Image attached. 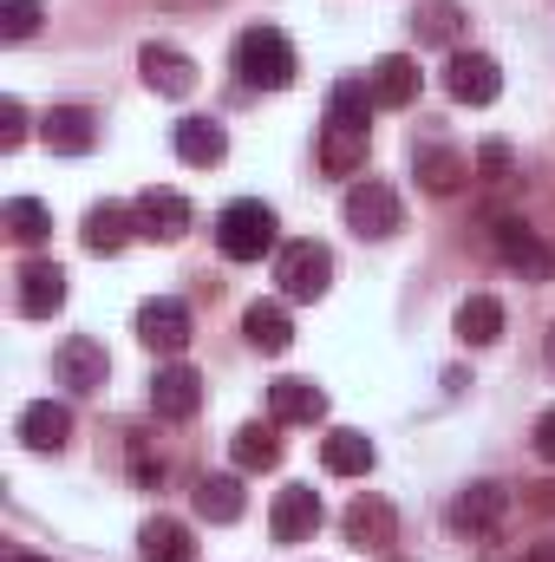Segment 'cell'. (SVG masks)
Masks as SVG:
<instances>
[{"mask_svg":"<svg viewBox=\"0 0 555 562\" xmlns=\"http://www.w3.org/2000/svg\"><path fill=\"white\" fill-rule=\"evenodd\" d=\"M236 72H242V86L287 92L301 66H294V46H287V33H281V26H249V33L236 40Z\"/></svg>","mask_w":555,"mask_h":562,"instance_id":"cell-1","label":"cell"},{"mask_svg":"<svg viewBox=\"0 0 555 562\" xmlns=\"http://www.w3.org/2000/svg\"><path fill=\"white\" fill-rule=\"evenodd\" d=\"M275 210L269 203H256V196H242V203H229L223 216H216V243H223V256L229 262H262L269 249H275Z\"/></svg>","mask_w":555,"mask_h":562,"instance_id":"cell-2","label":"cell"},{"mask_svg":"<svg viewBox=\"0 0 555 562\" xmlns=\"http://www.w3.org/2000/svg\"><path fill=\"white\" fill-rule=\"evenodd\" d=\"M340 216H347V229H360L366 243H386V236H399V229H406V203H399V190H393V183H380V177L353 183V190H347V203H340Z\"/></svg>","mask_w":555,"mask_h":562,"instance_id":"cell-3","label":"cell"},{"mask_svg":"<svg viewBox=\"0 0 555 562\" xmlns=\"http://www.w3.org/2000/svg\"><path fill=\"white\" fill-rule=\"evenodd\" d=\"M275 281L287 301H320L327 294V281H333V256H327V243H287L275 256Z\"/></svg>","mask_w":555,"mask_h":562,"instance_id":"cell-4","label":"cell"},{"mask_svg":"<svg viewBox=\"0 0 555 562\" xmlns=\"http://www.w3.org/2000/svg\"><path fill=\"white\" fill-rule=\"evenodd\" d=\"M490 243H497V256L517 269V276H530V281H550L555 276V256H550V243L523 223V216H497L490 223Z\"/></svg>","mask_w":555,"mask_h":562,"instance_id":"cell-5","label":"cell"},{"mask_svg":"<svg viewBox=\"0 0 555 562\" xmlns=\"http://www.w3.org/2000/svg\"><path fill=\"white\" fill-rule=\"evenodd\" d=\"M444 86H451L457 105H497V92H503V66H497L490 53H451Z\"/></svg>","mask_w":555,"mask_h":562,"instance_id":"cell-6","label":"cell"},{"mask_svg":"<svg viewBox=\"0 0 555 562\" xmlns=\"http://www.w3.org/2000/svg\"><path fill=\"white\" fill-rule=\"evenodd\" d=\"M138 340L150 347V353H183V347H190V307L170 301V294L144 301L138 307Z\"/></svg>","mask_w":555,"mask_h":562,"instance_id":"cell-7","label":"cell"},{"mask_svg":"<svg viewBox=\"0 0 555 562\" xmlns=\"http://www.w3.org/2000/svg\"><path fill=\"white\" fill-rule=\"evenodd\" d=\"M53 373H59V386H72V393H99L105 373H112V360H105V347H99L92 334H72V340L53 353Z\"/></svg>","mask_w":555,"mask_h":562,"instance_id":"cell-8","label":"cell"},{"mask_svg":"<svg viewBox=\"0 0 555 562\" xmlns=\"http://www.w3.org/2000/svg\"><path fill=\"white\" fill-rule=\"evenodd\" d=\"M132 216H138V236L150 243H177V236H190V196H177V190H144L138 203H132Z\"/></svg>","mask_w":555,"mask_h":562,"instance_id":"cell-9","label":"cell"},{"mask_svg":"<svg viewBox=\"0 0 555 562\" xmlns=\"http://www.w3.org/2000/svg\"><path fill=\"white\" fill-rule=\"evenodd\" d=\"M196 406H203V373H196V367H183V360H177V367H163V373H157V380H150V413H157V419H196Z\"/></svg>","mask_w":555,"mask_h":562,"instance_id":"cell-10","label":"cell"},{"mask_svg":"<svg viewBox=\"0 0 555 562\" xmlns=\"http://www.w3.org/2000/svg\"><path fill=\"white\" fill-rule=\"evenodd\" d=\"M39 138L53 157H86L92 144H99V119L86 112V105H53L46 119H39Z\"/></svg>","mask_w":555,"mask_h":562,"instance_id":"cell-11","label":"cell"},{"mask_svg":"<svg viewBox=\"0 0 555 562\" xmlns=\"http://www.w3.org/2000/svg\"><path fill=\"white\" fill-rule=\"evenodd\" d=\"M412 170H418V183H424L431 196H457V190L477 177V170H471V157H464V150H451V144H418Z\"/></svg>","mask_w":555,"mask_h":562,"instance_id":"cell-12","label":"cell"},{"mask_svg":"<svg viewBox=\"0 0 555 562\" xmlns=\"http://www.w3.org/2000/svg\"><path fill=\"white\" fill-rule=\"evenodd\" d=\"M503 510H510V491H503V484H471V491H457L451 524H457V530H471V537H497Z\"/></svg>","mask_w":555,"mask_h":562,"instance_id":"cell-13","label":"cell"},{"mask_svg":"<svg viewBox=\"0 0 555 562\" xmlns=\"http://www.w3.org/2000/svg\"><path fill=\"white\" fill-rule=\"evenodd\" d=\"M66 307V269L59 262H26L20 269V314L26 321H53Z\"/></svg>","mask_w":555,"mask_h":562,"instance_id":"cell-14","label":"cell"},{"mask_svg":"<svg viewBox=\"0 0 555 562\" xmlns=\"http://www.w3.org/2000/svg\"><path fill=\"white\" fill-rule=\"evenodd\" d=\"M269 530H275V543H307L320 530V497L307 484H287L275 497V510H269Z\"/></svg>","mask_w":555,"mask_h":562,"instance_id":"cell-15","label":"cell"},{"mask_svg":"<svg viewBox=\"0 0 555 562\" xmlns=\"http://www.w3.org/2000/svg\"><path fill=\"white\" fill-rule=\"evenodd\" d=\"M138 66H144V86L163 92V99H190V92H196V66H190V53H177V46H144Z\"/></svg>","mask_w":555,"mask_h":562,"instance_id":"cell-16","label":"cell"},{"mask_svg":"<svg viewBox=\"0 0 555 562\" xmlns=\"http://www.w3.org/2000/svg\"><path fill=\"white\" fill-rule=\"evenodd\" d=\"M366 86H373V105H386V112H406V105L418 99V66L406 59V53H386V59H373Z\"/></svg>","mask_w":555,"mask_h":562,"instance_id":"cell-17","label":"cell"},{"mask_svg":"<svg viewBox=\"0 0 555 562\" xmlns=\"http://www.w3.org/2000/svg\"><path fill=\"white\" fill-rule=\"evenodd\" d=\"M340 524H347V543H360V550H386L393 530H399V517H393L386 497H353Z\"/></svg>","mask_w":555,"mask_h":562,"instance_id":"cell-18","label":"cell"},{"mask_svg":"<svg viewBox=\"0 0 555 562\" xmlns=\"http://www.w3.org/2000/svg\"><path fill=\"white\" fill-rule=\"evenodd\" d=\"M269 413L281 425H314V419H327V393L314 380H275L269 386Z\"/></svg>","mask_w":555,"mask_h":562,"instance_id":"cell-19","label":"cell"},{"mask_svg":"<svg viewBox=\"0 0 555 562\" xmlns=\"http://www.w3.org/2000/svg\"><path fill=\"white\" fill-rule=\"evenodd\" d=\"M320 464H327L333 477H366V471H373V438L340 425V431L320 438Z\"/></svg>","mask_w":555,"mask_h":562,"instance_id":"cell-20","label":"cell"},{"mask_svg":"<svg viewBox=\"0 0 555 562\" xmlns=\"http://www.w3.org/2000/svg\"><path fill=\"white\" fill-rule=\"evenodd\" d=\"M242 334H249L256 353H287V347H294V321H287L281 301H256V307L242 314Z\"/></svg>","mask_w":555,"mask_h":562,"instance_id":"cell-21","label":"cell"},{"mask_svg":"<svg viewBox=\"0 0 555 562\" xmlns=\"http://www.w3.org/2000/svg\"><path fill=\"white\" fill-rule=\"evenodd\" d=\"M20 438H26L33 451H59V445L72 438V413H66L59 400H33V406L20 413Z\"/></svg>","mask_w":555,"mask_h":562,"instance_id":"cell-22","label":"cell"},{"mask_svg":"<svg viewBox=\"0 0 555 562\" xmlns=\"http://www.w3.org/2000/svg\"><path fill=\"white\" fill-rule=\"evenodd\" d=\"M132 236H138V216L118 210V203H99V210L86 216V249H92V256H118Z\"/></svg>","mask_w":555,"mask_h":562,"instance_id":"cell-23","label":"cell"},{"mask_svg":"<svg viewBox=\"0 0 555 562\" xmlns=\"http://www.w3.org/2000/svg\"><path fill=\"white\" fill-rule=\"evenodd\" d=\"M170 144H177V157H183V164H196V170H209V164H223V157H229L223 125H209V119H183Z\"/></svg>","mask_w":555,"mask_h":562,"instance_id":"cell-24","label":"cell"},{"mask_svg":"<svg viewBox=\"0 0 555 562\" xmlns=\"http://www.w3.org/2000/svg\"><path fill=\"white\" fill-rule=\"evenodd\" d=\"M366 119H373V86L366 79H340L327 92V125L333 132H366Z\"/></svg>","mask_w":555,"mask_h":562,"instance_id":"cell-25","label":"cell"},{"mask_svg":"<svg viewBox=\"0 0 555 562\" xmlns=\"http://www.w3.org/2000/svg\"><path fill=\"white\" fill-rule=\"evenodd\" d=\"M138 550L150 562H190L196 557V543H190V530H183L177 517H150V524L138 530Z\"/></svg>","mask_w":555,"mask_h":562,"instance_id":"cell-26","label":"cell"},{"mask_svg":"<svg viewBox=\"0 0 555 562\" xmlns=\"http://www.w3.org/2000/svg\"><path fill=\"white\" fill-rule=\"evenodd\" d=\"M457 334H464L471 347L503 340V301H497V294H471V301L457 307Z\"/></svg>","mask_w":555,"mask_h":562,"instance_id":"cell-27","label":"cell"},{"mask_svg":"<svg viewBox=\"0 0 555 562\" xmlns=\"http://www.w3.org/2000/svg\"><path fill=\"white\" fill-rule=\"evenodd\" d=\"M320 170L327 177H360L366 170V132H320Z\"/></svg>","mask_w":555,"mask_h":562,"instance_id":"cell-28","label":"cell"},{"mask_svg":"<svg viewBox=\"0 0 555 562\" xmlns=\"http://www.w3.org/2000/svg\"><path fill=\"white\" fill-rule=\"evenodd\" d=\"M412 26H418V40H424V46H457L471 20H464V7H457V0H431V7H418Z\"/></svg>","mask_w":555,"mask_h":562,"instance_id":"cell-29","label":"cell"},{"mask_svg":"<svg viewBox=\"0 0 555 562\" xmlns=\"http://www.w3.org/2000/svg\"><path fill=\"white\" fill-rule=\"evenodd\" d=\"M229 451H236V471H275L281 464V438L269 425H242Z\"/></svg>","mask_w":555,"mask_h":562,"instance_id":"cell-30","label":"cell"},{"mask_svg":"<svg viewBox=\"0 0 555 562\" xmlns=\"http://www.w3.org/2000/svg\"><path fill=\"white\" fill-rule=\"evenodd\" d=\"M196 517L236 524V517H242V484H236V477H203V484H196Z\"/></svg>","mask_w":555,"mask_h":562,"instance_id":"cell-31","label":"cell"},{"mask_svg":"<svg viewBox=\"0 0 555 562\" xmlns=\"http://www.w3.org/2000/svg\"><path fill=\"white\" fill-rule=\"evenodd\" d=\"M7 236H13V243H26V249H33V243H46V236H53V210H46V203H33V196H13V203H7Z\"/></svg>","mask_w":555,"mask_h":562,"instance_id":"cell-32","label":"cell"},{"mask_svg":"<svg viewBox=\"0 0 555 562\" xmlns=\"http://www.w3.org/2000/svg\"><path fill=\"white\" fill-rule=\"evenodd\" d=\"M471 170H477V183H484V190H510V183H517V157H510V144H503V138L477 144Z\"/></svg>","mask_w":555,"mask_h":562,"instance_id":"cell-33","label":"cell"},{"mask_svg":"<svg viewBox=\"0 0 555 562\" xmlns=\"http://www.w3.org/2000/svg\"><path fill=\"white\" fill-rule=\"evenodd\" d=\"M39 0H0V40H33L39 33Z\"/></svg>","mask_w":555,"mask_h":562,"instance_id":"cell-34","label":"cell"},{"mask_svg":"<svg viewBox=\"0 0 555 562\" xmlns=\"http://www.w3.org/2000/svg\"><path fill=\"white\" fill-rule=\"evenodd\" d=\"M20 138H26V105L0 99V150H20Z\"/></svg>","mask_w":555,"mask_h":562,"instance_id":"cell-35","label":"cell"},{"mask_svg":"<svg viewBox=\"0 0 555 562\" xmlns=\"http://www.w3.org/2000/svg\"><path fill=\"white\" fill-rule=\"evenodd\" d=\"M132 477L138 484H157L163 477V458H150V438L144 431H132Z\"/></svg>","mask_w":555,"mask_h":562,"instance_id":"cell-36","label":"cell"},{"mask_svg":"<svg viewBox=\"0 0 555 562\" xmlns=\"http://www.w3.org/2000/svg\"><path fill=\"white\" fill-rule=\"evenodd\" d=\"M536 451H543V458H555V406L536 419Z\"/></svg>","mask_w":555,"mask_h":562,"instance_id":"cell-37","label":"cell"},{"mask_svg":"<svg viewBox=\"0 0 555 562\" xmlns=\"http://www.w3.org/2000/svg\"><path fill=\"white\" fill-rule=\"evenodd\" d=\"M530 504H536V510H555V484H536V491H530Z\"/></svg>","mask_w":555,"mask_h":562,"instance_id":"cell-38","label":"cell"},{"mask_svg":"<svg viewBox=\"0 0 555 562\" xmlns=\"http://www.w3.org/2000/svg\"><path fill=\"white\" fill-rule=\"evenodd\" d=\"M0 562H53V557H26V550H7Z\"/></svg>","mask_w":555,"mask_h":562,"instance_id":"cell-39","label":"cell"},{"mask_svg":"<svg viewBox=\"0 0 555 562\" xmlns=\"http://www.w3.org/2000/svg\"><path fill=\"white\" fill-rule=\"evenodd\" d=\"M530 562H555V550H536V557H530Z\"/></svg>","mask_w":555,"mask_h":562,"instance_id":"cell-40","label":"cell"},{"mask_svg":"<svg viewBox=\"0 0 555 562\" xmlns=\"http://www.w3.org/2000/svg\"><path fill=\"white\" fill-rule=\"evenodd\" d=\"M550 367H555V327H550Z\"/></svg>","mask_w":555,"mask_h":562,"instance_id":"cell-41","label":"cell"}]
</instances>
